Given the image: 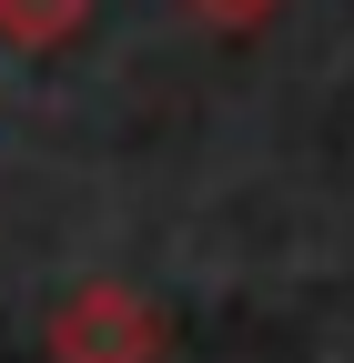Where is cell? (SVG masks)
<instances>
[{
	"label": "cell",
	"instance_id": "cell-1",
	"mask_svg": "<svg viewBox=\"0 0 354 363\" xmlns=\"http://www.w3.org/2000/svg\"><path fill=\"white\" fill-rule=\"evenodd\" d=\"M162 343H172L162 303L132 283H81L51 313V363H162Z\"/></svg>",
	"mask_w": 354,
	"mask_h": 363
},
{
	"label": "cell",
	"instance_id": "cell-3",
	"mask_svg": "<svg viewBox=\"0 0 354 363\" xmlns=\"http://www.w3.org/2000/svg\"><path fill=\"white\" fill-rule=\"evenodd\" d=\"M193 21H213V30H253V21H274L284 0H183Z\"/></svg>",
	"mask_w": 354,
	"mask_h": 363
},
{
	"label": "cell",
	"instance_id": "cell-2",
	"mask_svg": "<svg viewBox=\"0 0 354 363\" xmlns=\"http://www.w3.org/2000/svg\"><path fill=\"white\" fill-rule=\"evenodd\" d=\"M81 21H92V0H0V40H11V51H51Z\"/></svg>",
	"mask_w": 354,
	"mask_h": 363
}]
</instances>
